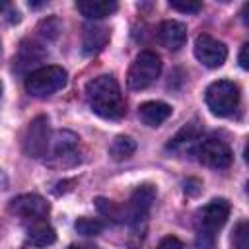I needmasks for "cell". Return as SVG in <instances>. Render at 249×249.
I'll return each instance as SVG.
<instances>
[{
	"mask_svg": "<svg viewBox=\"0 0 249 249\" xmlns=\"http://www.w3.org/2000/svg\"><path fill=\"white\" fill-rule=\"evenodd\" d=\"M86 99L91 111L103 119H121L126 113V103L119 82L111 74H101L86 84Z\"/></svg>",
	"mask_w": 249,
	"mask_h": 249,
	"instance_id": "obj_1",
	"label": "cell"
},
{
	"mask_svg": "<svg viewBox=\"0 0 249 249\" xmlns=\"http://www.w3.org/2000/svg\"><path fill=\"white\" fill-rule=\"evenodd\" d=\"M230 210L231 208L226 198H214L198 212V222H200V230H198V237H196L198 249L214 247V235L226 224Z\"/></svg>",
	"mask_w": 249,
	"mask_h": 249,
	"instance_id": "obj_2",
	"label": "cell"
},
{
	"mask_svg": "<svg viewBox=\"0 0 249 249\" xmlns=\"http://www.w3.org/2000/svg\"><path fill=\"white\" fill-rule=\"evenodd\" d=\"M204 101L214 115L230 117L239 105V88L230 80L212 82L204 91Z\"/></svg>",
	"mask_w": 249,
	"mask_h": 249,
	"instance_id": "obj_3",
	"label": "cell"
},
{
	"mask_svg": "<svg viewBox=\"0 0 249 249\" xmlns=\"http://www.w3.org/2000/svg\"><path fill=\"white\" fill-rule=\"evenodd\" d=\"M68 74L60 66H43L27 74L25 78V89L33 97H47L54 91L62 89L66 86Z\"/></svg>",
	"mask_w": 249,
	"mask_h": 249,
	"instance_id": "obj_4",
	"label": "cell"
},
{
	"mask_svg": "<svg viewBox=\"0 0 249 249\" xmlns=\"http://www.w3.org/2000/svg\"><path fill=\"white\" fill-rule=\"evenodd\" d=\"M161 72V60L156 53L152 51H142L134 62L128 68V88L130 89H146L150 84H154V80L160 76Z\"/></svg>",
	"mask_w": 249,
	"mask_h": 249,
	"instance_id": "obj_5",
	"label": "cell"
},
{
	"mask_svg": "<svg viewBox=\"0 0 249 249\" xmlns=\"http://www.w3.org/2000/svg\"><path fill=\"white\" fill-rule=\"evenodd\" d=\"M196 158L200 163H204L208 167L224 169L231 163L233 154H231V148L224 140L206 138V140H200V144L196 146Z\"/></svg>",
	"mask_w": 249,
	"mask_h": 249,
	"instance_id": "obj_6",
	"label": "cell"
},
{
	"mask_svg": "<svg viewBox=\"0 0 249 249\" xmlns=\"http://www.w3.org/2000/svg\"><path fill=\"white\" fill-rule=\"evenodd\" d=\"M195 56L198 58L200 64L208 68H218L226 62L228 58V49L222 41L214 39L208 33H200L195 39Z\"/></svg>",
	"mask_w": 249,
	"mask_h": 249,
	"instance_id": "obj_7",
	"label": "cell"
},
{
	"mask_svg": "<svg viewBox=\"0 0 249 249\" xmlns=\"http://www.w3.org/2000/svg\"><path fill=\"white\" fill-rule=\"evenodd\" d=\"M154 200H156V189L152 185H140L132 193L128 204L123 206V218H124V222H130V224L142 222L148 216Z\"/></svg>",
	"mask_w": 249,
	"mask_h": 249,
	"instance_id": "obj_8",
	"label": "cell"
},
{
	"mask_svg": "<svg viewBox=\"0 0 249 249\" xmlns=\"http://www.w3.org/2000/svg\"><path fill=\"white\" fill-rule=\"evenodd\" d=\"M47 148H49V119L45 115H39L27 126L23 150L31 158H41L47 154Z\"/></svg>",
	"mask_w": 249,
	"mask_h": 249,
	"instance_id": "obj_9",
	"label": "cell"
},
{
	"mask_svg": "<svg viewBox=\"0 0 249 249\" xmlns=\"http://www.w3.org/2000/svg\"><path fill=\"white\" fill-rule=\"evenodd\" d=\"M10 212L29 222L45 220L49 214V202L39 195H19L10 202Z\"/></svg>",
	"mask_w": 249,
	"mask_h": 249,
	"instance_id": "obj_10",
	"label": "cell"
},
{
	"mask_svg": "<svg viewBox=\"0 0 249 249\" xmlns=\"http://www.w3.org/2000/svg\"><path fill=\"white\" fill-rule=\"evenodd\" d=\"M158 41L169 51H179L187 41V27L177 19H165L158 25Z\"/></svg>",
	"mask_w": 249,
	"mask_h": 249,
	"instance_id": "obj_11",
	"label": "cell"
},
{
	"mask_svg": "<svg viewBox=\"0 0 249 249\" xmlns=\"http://www.w3.org/2000/svg\"><path fill=\"white\" fill-rule=\"evenodd\" d=\"M171 111H173L171 105H167L163 101H146L138 107V117L148 126H160L163 121L169 119Z\"/></svg>",
	"mask_w": 249,
	"mask_h": 249,
	"instance_id": "obj_12",
	"label": "cell"
},
{
	"mask_svg": "<svg viewBox=\"0 0 249 249\" xmlns=\"http://www.w3.org/2000/svg\"><path fill=\"white\" fill-rule=\"evenodd\" d=\"M25 239L33 247H47V245H53L56 241V233L45 220H35L27 226Z\"/></svg>",
	"mask_w": 249,
	"mask_h": 249,
	"instance_id": "obj_13",
	"label": "cell"
},
{
	"mask_svg": "<svg viewBox=\"0 0 249 249\" xmlns=\"http://www.w3.org/2000/svg\"><path fill=\"white\" fill-rule=\"evenodd\" d=\"M76 8L88 19H101L117 12L119 4L115 0H82L76 4Z\"/></svg>",
	"mask_w": 249,
	"mask_h": 249,
	"instance_id": "obj_14",
	"label": "cell"
},
{
	"mask_svg": "<svg viewBox=\"0 0 249 249\" xmlns=\"http://www.w3.org/2000/svg\"><path fill=\"white\" fill-rule=\"evenodd\" d=\"M200 136H202V128H200V124H198L196 121L187 123V124H185L173 138H169V142H167V150H171V152L185 150V148L193 146L196 140H200Z\"/></svg>",
	"mask_w": 249,
	"mask_h": 249,
	"instance_id": "obj_15",
	"label": "cell"
},
{
	"mask_svg": "<svg viewBox=\"0 0 249 249\" xmlns=\"http://www.w3.org/2000/svg\"><path fill=\"white\" fill-rule=\"evenodd\" d=\"M109 41V31L99 25H89L84 29V39H82V49L86 54H95L99 53Z\"/></svg>",
	"mask_w": 249,
	"mask_h": 249,
	"instance_id": "obj_16",
	"label": "cell"
},
{
	"mask_svg": "<svg viewBox=\"0 0 249 249\" xmlns=\"http://www.w3.org/2000/svg\"><path fill=\"white\" fill-rule=\"evenodd\" d=\"M134 150H136V142L130 136H117L109 146V156L115 161H123L126 158H130L134 154Z\"/></svg>",
	"mask_w": 249,
	"mask_h": 249,
	"instance_id": "obj_17",
	"label": "cell"
},
{
	"mask_svg": "<svg viewBox=\"0 0 249 249\" xmlns=\"http://www.w3.org/2000/svg\"><path fill=\"white\" fill-rule=\"evenodd\" d=\"M95 206L99 210V214L111 222H124L123 218V206L115 204L113 200H107V198H95Z\"/></svg>",
	"mask_w": 249,
	"mask_h": 249,
	"instance_id": "obj_18",
	"label": "cell"
},
{
	"mask_svg": "<svg viewBox=\"0 0 249 249\" xmlns=\"http://www.w3.org/2000/svg\"><path fill=\"white\" fill-rule=\"evenodd\" d=\"M78 144V136L70 130H64V132H58L54 136V154L56 156H64L68 152H72Z\"/></svg>",
	"mask_w": 249,
	"mask_h": 249,
	"instance_id": "obj_19",
	"label": "cell"
},
{
	"mask_svg": "<svg viewBox=\"0 0 249 249\" xmlns=\"http://www.w3.org/2000/svg\"><path fill=\"white\" fill-rule=\"evenodd\" d=\"M74 228H76V231L82 233V235H97V233H101V230H103V222L97 220V218H86V216H84V218H78V220H76Z\"/></svg>",
	"mask_w": 249,
	"mask_h": 249,
	"instance_id": "obj_20",
	"label": "cell"
},
{
	"mask_svg": "<svg viewBox=\"0 0 249 249\" xmlns=\"http://www.w3.org/2000/svg\"><path fill=\"white\" fill-rule=\"evenodd\" d=\"M249 226L247 222H239L233 230V237H231V247L233 249H249Z\"/></svg>",
	"mask_w": 249,
	"mask_h": 249,
	"instance_id": "obj_21",
	"label": "cell"
},
{
	"mask_svg": "<svg viewBox=\"0 0 249 249\" xmlns=\"http://www.w3.org/2000/svg\"><path fill=\"white\" fill-rule=\"evenodd\" d=\"M169 6L177 12H183V14H196L202 10L200 0H169Z\"/></svg>",
	"mask_w": 249,
	"mask_h": 249,
	"instance_id": "obj_22",
	"label": "cell"
},
{
	"mask_svg": "<svg viewBox=\"0 0 249 249\" xmlns=\"http://www.w3.org/2000/svg\"><path fill=\"white\" fill-rule=\"evenodd\" d=\"M158 249H185V245H183L181 239H177V237H173V235H167V237H163V239L160 241Z\"/></svg>",
	"mask_w": 249,
	"mask_h": 249,
	"instance_id": "obj_23",
	"label": "cell"
},
{
	"mask_svg": "<svg viewBox=\"0 0 249 249\" xmlns=\"http://www.w3.org/2000/svg\"><path fill=\"white\" fill-rule=\"evenodd\" d=\"M200 187H202V183L198 181V179H187L185 181V193L187 195H198L200 193Z\"/></svg>",
	"mask_w": 249,
	"mask_h": 249,
	"instance_id": "obj_24",
	"label": "cell"
},
{
	"mask_svg": "<svg viewBox=\"0 0 249 249\" xmlns=\"http://www.w3.org/2000/svg\"><path fill=\"white\" fill-rule=\"evenodd\" d=\"M247 51H249V45H247V43H243V47H241V51H239V66H241L243 70H247V68H249Z\"/></svg>",
	"mask_w": 249,
	"mask_h": 249,
	"instance_id": "obj_25",
	"label": "cell"
},
{
	"mask_svg": "<svg viewBox=\"0 0 249 249\" xmlns=\"http://www.w3.org/2000/svg\"><path fill=\"white\" fill-rule=\"evenodd\" d=\"M68 249H95L93 245H70Z\"/></svg>",
	"mask_w": 249,
	"mask_h": 249,
	"instance_id": "obj_26",
	"label": "cell"
},
{
	"mask_svg": "<svg viewBox=\"0 0 249 249\" xmlns=\"http://www.w3.org/2000/svg\"><path fill=\"white\" fill-rule=\"evenodd\" d=\"M0 91H2V82H0Z\"/></svg>",
	"mask_w": 249,
	"mask_h": 249,
	"instance_id": "obj_27",
	"label": "cell"
},
{
	"mask_svg": "<svg viewBox=\"0 0 249 249\" xmlns=\"http://www.w3.org/2000/svg\"><path fill=\"white\" fill-rule=\"evenodd\" d=\"M0 10H2V2H0Z\"/></svg>",
	"mask_w": 249,
	"mask_h": 249,
	"instance_id": "obj_28",
	"label": "cell"
}]
</instances>
